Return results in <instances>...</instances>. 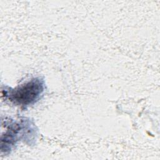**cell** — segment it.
<instances>
[{
  "label": "cell",
  "mask_w": 160,
  "mask_h": 160,
  "mask_svg": "<svg viewBox=\"0 0 160 160\" xmlns=\"http://www.w3.org/2000/svg\"><path fill=\"white\" fill-rule=\"evenodd\" d=\"M42 91V82L36 78L11 91L9 98L16 103L27 105L35 102Z\"/></svg>",
  "instance_id": "1"
}]
</instances>
